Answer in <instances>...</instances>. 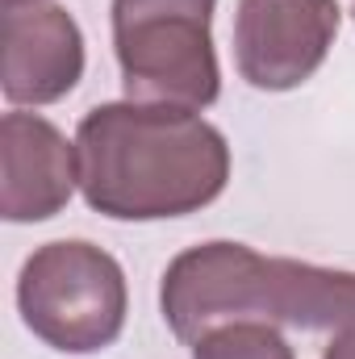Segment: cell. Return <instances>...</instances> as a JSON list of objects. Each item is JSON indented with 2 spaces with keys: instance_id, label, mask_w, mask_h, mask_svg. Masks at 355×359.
Segmentation results:
<instances>
[{
  "instance_id": "cell-1",
  "label": "cell",
  "mask_w": 355,
  "mask_h": 359,
  "mask_svg": "<svg viewBox=\"0 0 355 359\" xmlns=\"http://www.w3.org/2000/svg\"><path fill=\"white\" fill-rule=\"evenodd\" d=\"M80 192L100 217L163 222L213 205L230 184V142L201 113L113 100L80 117Z\"/></svg>"
},
{
  "instance_id": "cell-2",
  "label": "cell",
  "mask_w": 355,
  "mask_h": 359,
  "mask_svg": "<svg viewBox=\"0 0 355 359\" xmlns=\"http://www.w3.org/2000/svg\"><path fill=\"white\" fill-rule=\"evenodd\" d=\"M159 309L168 330L188 347L234 322H264L276 330H343L355 326V271L213 238L180 251L168 264Z\"/></svg>"
},
{
  "instance_id": "cell-3",
  "label": "cell",
  "mask_w": 355,
  "mask_h": 359,
  "mask_svg": "<svg viewBox=\"0 0 355 359\" xmlns=\"http://www.w3.org/2000/svg\"><path fill=\"white\" fill-rule=\"evenodd\" d=\"M213 13L217 0H113V55L126 100L209 109L222 96Z\"/></svg>"
},
{
  "instance_id": "cell-4",
  "label": "cell",
  "mask_w": 355,
  "mask_h": 359,
  "mask_svg": "<svg viewBox=\"0 0 355 359\" xmlns=\"http://www.w3.org/2000/svg\"><path fill=\"white\" fill-rule=\"evenodd\" d=\"M17 309L34 339L63 355H96L126 330L130 288L121 264L88 238L42 243L17 276Z\"/></svg>"
},
{
  "instance_id": "cell-5",
  "label": "cell",
  "mask_w": 355,
  "mask_h": 359,
  "mask_svg": "<svg viewBox=\"0 0 355 359\" xmlns=\"http://www.w3.org/2000/svg\"><path fill=\"white\" fill-rule=\"evenodd\" d=\"M339 25V0H239L234 67L255 92H293L318 76Z\"/></svg>"
},
{
  "instance_id": "cell-6",
  "label": "cell",
  "mask_w": 355,
  "mask_h": 359,
  "mask_svg": "<svg viewBox=\"0 0 355 359\" xmlns=\"http://www.w3.org/2000/svg\"><path fill=\"white\" fill-rule=\"evenodd\" d=\"M84 80V29L59 0H4V76L13 109L63 100Z\"/></svg>"
},
{
  "instance_id": "cell-7",
  "label": "cell",
  "mask_w": 355,
  "mask_h": 359,
  "mask_svg": "<svg viewBox=\"0 0 355 359\" xmlns=\"http://www.w3.org/2000/svg\"><path fill=\"white\" fill-rule=\"evenodd\" d=\"M80 188V159L67 134L38 117L8 109L0 117V217L13 226L51 222Z\"/></svg>"
},
{
  "instance_id": "cell-8",
  "label": "cell",
  "mask_w": 355,
  "mask_h": 359,
  "mask_svg": "<svg viewBox=\"0 0 355 359\" xmlns=\"http://www.w3.org/2000/svg\"><path fill=\"white\" fill-rule=\"evenodd\" d=\"M192 359H297L288 339L264 322H234L201 334L192 343Z\"/></svg>"
},
{
  "instance_id": "cell-9",
  "label": "cell",
  "mask_w": 355,
  "mask_h": 359,
  "mask_svg": "<svg viewBox=\"0 0 355 359\" xmlns=\"http://www.w3.org/2000/svg\"><path fill=\"white\" fill-rule=\"evenodd\" d=\"M322 359H355V326H343V330H335V339L326 343Z\"/></svg>"
},
{
  "instance_id": "cell-10",
  "label": "cell",
  "mask_w": 355,
  "mask_h": 359,
  "mask_svg": "<svg viewBox=\"0 0 355 359\" xmlns=\"http://www.w3.org/2000/svg\"><path fill=\"white\" fill-rule=\"evenodd\" d=\"M351 13H355V8H351Z\"/></svg>"
}]
</instances>
